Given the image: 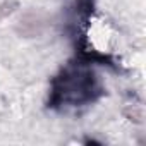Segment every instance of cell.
I'll list each match as a JSON object with an SVG mask.
<instances>
[{
	"mask_svg": "<svg viewBox=\"0 0 146 146\" xmlns=\"http://www.w3.org/2000/svg\"><path fill=\"white\" fill-rule=\"evenodd\" d=\"M86 46L98 55H110L119 46V33L115 26L100 14H95L88 19L84 29Z\"/></svg>",
	"mask_w": 146,
	"mask_h": 146,
	"instance_id": "obj_1",
	"label": "cell"
}]
</instances>
